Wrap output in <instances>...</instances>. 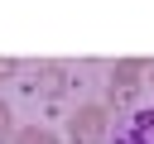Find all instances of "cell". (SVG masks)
Masks as SVG:
<instances>
[{"label":"cell","instance_id":"obj_8","mask_svg":"<svg viewBox=\"0 0 154 144\" xmlns=\"http://www.w3.org/2000/svg\"><path fill=\"white\" fill-rule=\"evenodd\" d=\"M149 82H154V67H149Z\"/></svg>","mask_w":154,"mask_h":144},{"label":"cell","instance_id":"obj_3","mask_svg":"<svg viewBox=\"0 0 154 144\" xmlns=\"http://www.w3.org/2000/svg\"><path fill=\"white\" fill-rule=\"evenodd\" d=\"M38 86H43V96H63V91L72 86V72H67L63 62H43V67H38Z\"/></svg>","mask_w":154,"mask_h":144},{"label":"cell","instance_id":"obj_6","mask_svg":"<svg viewBox=\"0 0 154 144\" xmlns=\"http://www.w3.org/2000/svg\"><path fill=\"white\" fill-rule=\"evenodd\" d=\"M111 144H144V139H140V134L125 125V130H116V139H111Z\"/></svg>","mask_w":154,"mask_h":144},{"label":"cell","instance_id":"obj_1","mask_svg":"<svg viewBox=\"0 0 154 144\" xmlns=\"http://www.w3.org/2000/svg\"><path fill=\"white\" fill-rule=\"evenodd\" d=\"M106 125H111V110L101 101H87L67 115V139L72 144H101L106 139Z\"/></svg>","mask_w":154,"mask_h":144},{"label":"cell","instance_id":"obj_2","mask_svg":"<svg viewBox=\"0 0 154 144\" xmlns=\"http://www.w3.org/2000/svg\"><path fill=\"white\" fill-rule=\"evenodd\" d=\"M144 77H149V67L144 62H116L111 67V86H106V101L111 106H130L135 96H140V86H144Z\"/></svg>","mask_w":154,"mask_h":144},{"label":"cell","instance_id":"obj_4","mask_svg":"<svg viewBox=\"0 0 154 144\" xmlns=\"http://www.w3.org/2000/svg\"><path fill=\"white\" fill-rule=\"evenodd\" d=\"M14 144H63L48 125H19L14 130Z\"/></svg>","mask_w":154,"mask_h":144},{"label":"cell","instance_id":"obj_5","mask_svg":"<svg viewBox=\"0 0 154 144\" xmlns=\"http://www.w3.org/2000/svg\"><path fill=\"white\" fill-rule=\"evenodd\" d=\"M5 139H14V110H10V101H0V144Z\"/></svg>","mask_w":154,"mask_h":144},{"label":"cell","instance_id":"obj_7","mask_svg":"<svg viewBox=\"0 0 154 144\" xmlns=\"http://www.w3.org/2000/svg\"><path fill=\"white\" fill-rule=\"evenodd\" d=\"M10 72H14V62H0V77H10Z\"/></svg>","mask_w":154,"mask_h":144}]
</instances>
